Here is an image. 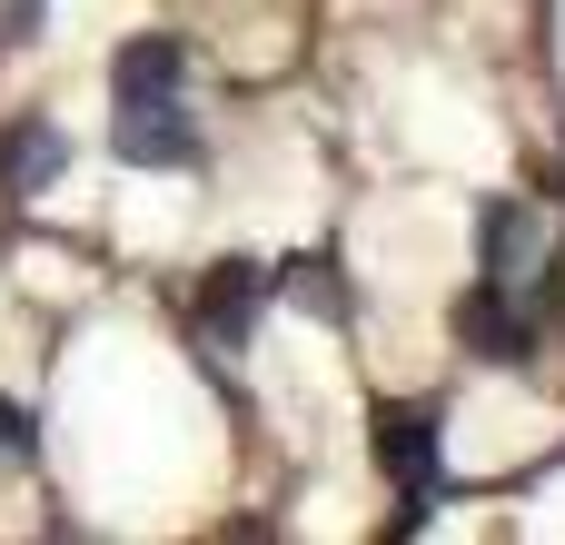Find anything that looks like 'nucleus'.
<instances>
[{
    "instance_id": "nucleus-3",
    "label": "nucleus",
    "mask_w": 565,
    "mask_h": 545,
    "mask_svg": "<svg viewBox=\"0 0 565 545\" xmlns=\"http://www.w3.org/2000/svg\"><path fill=\"white\" fill-rule=\"evenodd\" d=\"M179 79H189V50H179L169 30H149V40H129V50L109 60V89H119V99H169Z\"/></svg>"
},
{
    "instance_id": "nucleus-8",
    "label": "nucleus",
    "mask_w": 565,
    "mask_h": 545,
    "mask_svg": "<svg viewBox=\"0 0 565 545\" xmlns=\"http://www.w3.org/2000/svg\"><path fill=\"white\" fill-rule=\"evenodd\" d=\"M40 10H50V0H0V40H30V30H40Z\"/></svg>"
},
{
    "instance_id": "nucleus-1",
    "label": "nucleus",
    "mask_w": 565,
    "mask_h": 545,
    "mask_svg": "<svg viewBox=\"0 0 565 545\" xmlns=\"http://www.w3.org/2000/svg\"><path fill=\"white\" fill-rule=\"evenodd\" d=\"M119 159L129 169H199V109L169 89V99H119Z\"/></svg>"
},
{
    "instance_id": "nucleus-9",
    "label": "nucleus",
    "mask_w": 565,
    "mask_h": 545,
    "mask_svg": "<svg viewBox=\"0 0 565 545\" xmlns=\"http://www.w3.org/2000/svg\"><path fill=\"white\" fill-rule=\"evenodd\" d=\"M20 447H30V427H20V407L0 397V457H20Z\"/></svg>"
},
{
    "instance_id": "nucleus-4",
    "label": "nucleus",
    "mask_w": 565,
    "mask_h": 545,
    "mask_svg": "<svg viewBox=\"0 0 565 545\" xmlns=\"http://www.w3.org/2000/svg\"><path fill=\"white\" fill-rule=\"evenodd\" d=\"M536 209H487V288H516V278H536L526 258H536Z\"/></svg>"
},
{
    "instance_id": "nucleus-7",
    "label": "nucleus",
    "mask_w": 565,
    "mask_h": 545,
    "mask_svg": "<svg viewBox=\"0 0 565 545\" xmlns=\"http://www.w3.org/2000/svg\"><path fill=\"white\" fill-rule=\"evenodd\" d=\"M248 318H258V268H228V278L209 288V338H218V348H238V338H248Z\"/></svg>"
},
{
    "instance_id": "nucleus-6",
    "label": "nucleus",
    "mask_w": 565,
    "mask_h": 545,
    "mask_svg": "<svg viewBox=\"0 0 565 545\" xmlns=\"http://www.w3.org/2000/svg\"><path fill=\"white\" fill-rule=\"evenodd\" d=\"M377 457L407 477V487H427L437 477V417H417V407H397L387 427H377Z\"/></svg>"
},
{
    "instance_id": "nucleus-2",
    "label": "nucleus",
    "mask_w": 565,
    "mask_h": 545,
    "mask_svg": "<svg viewBox=\"0 0 565 545\" xmlns=\"http://www.w3.org/2000/svg\"><path fill=\"white\" fill-rule=\"evenodd\" d=\"M60 169H70V129H60V119H20V129H0V189H10V199L50 189Z\"/></svg>"
},
{
    "instance_id": "nucleus-5",
    "label": "nucleus",
    "mask_w": 565,
    "mask_h": 545,
    "mask_svg": "<svg viewBox=\"0 0 565 545\" xmlns=\"http://www.w3.org/2000/svg\"><path fill=\"white\" fill-rule=\"evenodd\" d=\"M467 338H477V357H536V328L507 318V288H477L467 298Z\"/></svg>"
},
{
    "instance_id": "nucleus-10",
    "label": "nucleus",
    "mask_w": 565,
    "mask_h": 545,
    "mask_svg": "<svg viewBox=\"0 0 565 545\" xmlns=\"http://www.w3.org/2000/svg\"><path fill=\"white\" fill-rule=\"evenodd\" d=\"M536 278H546V288H556V308H565V258H556V268H536Z\"/></svg>"
}]
</instances>
